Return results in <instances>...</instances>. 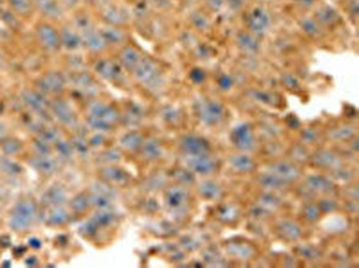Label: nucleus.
Listing matches in <instances>:
<instances>
[{
    "mask_svg": "<svg viewBox=\"0 0 359 268\" xmlns=\"http://www.w3.org/2000/svg\"><path fill=\"white\" fill-rule=\"evenodd\" d=\"M38 216V205L36 200L30 197L20 199L10 211L9 226L15 232H26L35 225Z\"/></svg>",
    "mask_w": 359,
    "mask_h": 268,
    "instance_id": "nucleus-1",
    "label": "nucleus"
},
{
    "mask_svg": "<svg viewBox=\"0 0 359 268\" xmlns=\"http://www.w3.org/2000/svg\"><path fill=\"white\" fill-rule=\"evenodd\" d=\"M66 85V78L58 70H50L37 80V90L44 96H56L61 94Z\"/></svg>",
    "mask_w": 359,
    "mask_h": 268,
    "instance_id": "nucleus-2",
    "label": "nucleus"
},
{
    "mask_svg": "<svg viewBox=\"0 0 359 268\" xmlns=\"http://www.w3.org/2000/svg\"><path fill=\"white\" fill-rule=\"evenodd\" d=\"M36 36L41 46L48 52H55L61 47L59 30L48 22H42L37 26Z\"/></svg>",
    "mask_w": 359,
    "mask_h": 268,
    "instance_id": "nucleus-3",
    "label": "nucleus"
},
{
    "mask_svg": "<svg viewBox=\"0 0 359 268\" xmlns=\"http://www.w3.org/2000/svg\"><path fill=\"white\" fill-rule=\"evenodd\" d=\"M49 112L61 125L73 128L77 123V118L72 107L67 101L62 100L59 96L49 102Z\"/></svg>",
    "mask_w": 359,
    "mask_h": 268,
    "instance_id": "nucleus-4",
    "label": "nucleus"
},
{
    "mask_svg": "<svg viewBox=\"0 0 359 268\" xmlns=\"http://www.w3.org/2000/svg\"><path fill=\"white\" fill-rule=\"evenodd\" d=\"M47 96L35 89H25L21 92V100L37 115H43L49 111V102H48Z\"/></svg>",
    "mask_w": 359,
    "mask_h": 268,
    "instance_id": "nucleus-5",
    "label": "nucleus"
},
{
    "mask_svg": "<svg viewBox=\"0 0 359 268\" xmlns=\"http://www.w3.org/2000/svg\"><path fill=\"white\" fill-rule=\"evenodd\" d=\"M89 115L107 121L109 124L115 123L118 119V113L112 106L107 104L104 101H93L88 107Z\"/></svg>",
    "mask_w": 359,
    "mask_h": 268,
    "instance_id": "nucleus-6",
    "label": "nucleus"
},
{
    "mask_svg": "<svg viewBox=\"0 0 359 268\" xmlns=\"http://www.w3.org/2000/svg\"><path fill=\"white\" fill-rule=\"evenodd\" d=\"M60 34V44L61 47H65L69 51H76L83 45L82 43V36L76 28L70 26H64L59 30Z\"/></svg>",
    "mask_w": 359,
    "mask_h": 268,
    "instance_id": "nucleus-7",
    "label": "nucleus"
},
{
    "mask_svg": "<svg viewBox=\"0 0 359 268\" xmlns=\"http://www.w3.org/2000/svg\"><path fill=\"white\" fill-rule=\"evenodd\" d=\"M27 163L37 173L49 176L56 171V162L52 156H31L27 158Z\"/></svg>",
    "mask_w": 359,
    "mask_h": 268,
    "instance_id": "nucleus-8",
    "label": "nucleus"
},
{
    "mask_svg": "<svg viewBox=\"0 0 359 268\" xmlns=\"http://www.w3.org/2000/svg\"><path fill=\"white\" fill-rule=\"evenodd\" d=\"M81 36H82V43H83V45H86L88 50H90L92 52L103 51L107 45L106 40L104 39V36L101 35V33L95 30L94 28L82 33Z\"/></svg>",
    "mask_w": 359,
    "mask_h": 268,
    "instance_id": "nucleus-9",
    "label": "nucleus"
},
{
    "mask_svg": "<svg viewBox=\"0 0 359 268\" xmlns=\"http://www.w3.org/2000/svg\"><path fill=\"white\" fill-rule=\"evenodd\" d=\"M65 202H66V192L59 185H54L50 188H48L43 197H42V204L45 208L64 205Z\"/></svg>",
    "mask_w": 359,
    "mask_h": 268,
    "instance_id": "nucleus-10",
    "label": "nucleus"
},
{
    "mask_svg": "<svg viewBox=\"0 0 359 268\" xmlns=\"http://www.w3.org/2000/svg\"><path fill=\"white\" fill-rule=\"evenodd\" d=\"M37 7L48 19H59L64 16V9L59 0H35Z\"/></svg>",
    "mask_w": 359,
    "mask_h": 268,
    "instance_id": "nucleus-11",
    "label": "nucleus"
},
{
    "mask_svg": "<svg viewBox=\"0 0 359 268\" xmlns=\"http://www.w3.org/2000/svg\"><path fill=\"white\" fill-rule=\"evenodd\" d=\"M48 214L45 215V224L48 226H52V227H59V226H62L69 221L70 215L69 211L66 210L62 205H59V207H53V208H47Z\"/></svg>",
    "mask_w": 359,
    "mask_h": 268,
    "instance_id": "nucleus-12",
    "label": "nucleus"
},
{
    "mask_svg": "<svg viewBox=\"0 0 359 268\" xmlns=\"http://www.w3.org/2000/svg\"><path fill=\"white\" fill-rule=\"evenodd\" d=\"M95 70L100 77L107 80H115L120 75V67L116 62L111 60H101L95 66Z\"/></svg>",
    "mask_w": 359,
    "mask_h": 268,
    "instance_id": "nucleus-13",
    "label": "nucleus"
},
{
    "mask_svg": "<svg viewBox=\"0 0 359 268\" xmlns=\"http://www.w3.org/2000/svg\"><path fill=\"white\" fill-rule=\"evenodd\" d=\"M0 148H2L4 156L14 157L21 153L22 149H24V143H22V141L16 139V137L8 136L0 142Z\"/></svg>",
    "mask_w": 359,
    "mask_h": 268,
    "instance_id": "nucleus-14",
    "label": "nucleus"
},
{
    "mask_svg": "<svg viewBox=\"0 0 359 268\" xmlns=\"http://www.w3.org/2000/svg\"><path fill=\"white\" fill-rule=\"evenodd\" d=\"M120 61L121 63L123 64V67H126L127 69L133 70L138 64V62L140 61V55L134 47L126 46L124 49L121 50Z\"/></svg>",
    "mask_w": 359,
    "mask_h": 268,
    "instance_id": "nucleus-15",
    "label": "nucleus"
},
{
    "mask_svg": "<svg viewBox=\"0 0 359 268\" xmlns=\"http://www.w3.org/2000/svg\"><path fill=\"white\" fill-rule=\"evenodd\" d=\"M31 147H32L33 154H36V156H52L54 152L53 146L50 145V143H48L47 141L41 139L39 136H37L32 140Z\"/></svg>",
    "mask_w": 359,
    "mask_h": 268,
    "instance_id": "nucleus-16",
    "label": "nucleus"
},
{
    "mask_svg": "<svg viewBox=\"0 0 359 268\" xmlns=\"http://www.w3.org/2000/svg\"><path fill=\"white\" fill-rule=\"evenodd\" d=\"M0 170L9 176H18L22 173L21 166L8 156L0 158Z\"/></svg>",
    "mask_w": 359,
    "mask_h": 268,
    "instance_id": "nucleus-17",
    "label": "nucleus"
},
{
    "mask_svg": "<svg viewBox=\"0 0 359 268\" xmlns=\"http://www.w3.org/2000/svg\"><path fill=\"white\" fill-rule=\"evenodd\" d=\"M11 10L21 16H28L32 13L33 4L31 0H9Z\"/></svg>",
    "mask_w": 359,
    "mask_h": 268,
    "instance_id": "nucleus-18",
    "label": "nucleus"
},
{
    "mask_svg": "<svg viewBox=\"0 0 359 268\" xmlns=\"http://www.w3.org/2000/svg\"><path fill=\"white\" fill-rule=\"evenodd\" d=\"M53 151L58 153L60 159H65V160L70 159L73 154V148L72 146H71V142L64 139L58 140L55 143H54Z\"/></svg>",
    "mask_w": 359,
    "mask_h": 268,
    "instance_id": "nucleus-19",
    "label": "nucleus"
},
{
    "mask_svg": "<svg viewBox=\"0 0 359 268\" xmlns=\"http://www.w3.org/2000/svg\"><path fill=\"white\" fill-rule=\"evenodd\" d=\"M101 35L104 36V39L106 40V43H122L124 40V33L122 29L116 27H110L106 28V29L101 30Z\"/></svg>",
    "mask_w": 359,
    "mask_h": 268,
    "instance_id": "nucleus-20",
    "label": "nucleus"
},
{
    "mask_svg": "<svg viewBox=\"0 0 359 268\" xmlns=\"http://www.w3.org/2000/svg\"><path fill=\"white\" fill-rule=\"evenodd\" d=\"M38 136L44 141H47L50 145H54L58 140H60V132H59V129L55 128V126H43V129L41 130V132L38 134Z\"/></svg>",
    "mask_w": 359,
    "mask_h": 268,
    "instance_id": "nucleus-21",
    "label": "nucleus"
},
{
    "mask_svg": "<svg viewBox=\"0 0 359 268\" xmlns=\"http://www.w3.org/2000/svg\"><path fill=\"white\" fill-rule=\"evenodd\" d=\"M88 207H89L88 197L83 196V194L75 197V198L70 202V208L72 209L75 213H83V211L87 210Z\"/></svg>",
    "mask_w": 359,
    "mask_h": 268,
    "instance_id": "nucleus-22",
    "label": "nucleus"
},
{
    "mask_svg": "<svg viewBox=\"0 0 359 268\" xmlns=\"http://www.w3.org/2000/svg\"><path fill=\"white\" fill-rule=\"evenodd\" d=\"M251 23H252L253 28H256V30H262L268 24V16L263 11H256L252 13Z\"/></svg>",
    "mask_w": 359,
    "mask_h": 268,
    "instance_id": "nucleus-23",
    "label": "nucleus"
},
{
    "mask_svg": "<svg viewBox=\"0 0 359 268\" xmlns=\"http://www.w3.org/2000/svg\"><path fill=\"white\" fill-rule=\"evenodd\" d=\"M2 21L4 22V23L7 24V26L9 28H13V29H15V28L20 24L18 17L15 16V12H14V11L11 9L10 10L3 9V11H2Z\"/></svg>",
    "mask_w": 359,
    "mask_h": 268,
    "instance_id": "nucleus-24",
    "label": "nucleus"
},
{
    "mask_svg": "<svg viewBox=\"0 0 359 268\" xmlns=\"http://www.w3.org/2000/svg\"><path fill=\"white\" fill-rule=\"evenodd\" d=\"M71 146H72L73 151H77L79 154H83L84 152L88 151V143L86 140L82 139V137H75L72 141H71Z\"/></svg>",
    "mask_w": 359,
    "mask_h": 268,
    "instance_id": "nucleus-25",
    "label": "nucleus"
},
{
    "mask_svg": "<svg viewBox=\"0 0 359 268\" xmlns=\"http://www.w3.org/2000/svg\"><path fill=\"white\" fill-rule=\"evenodd\" d=\"M28 245H30L32 249H41L42 248V241L41 239L38 238H31L30 241H28Z\"/></svg>",
    "mask_w": 359,
    "mask_h": 268,
    "instance_id": "nucleus-26",
    "label": "nucleus"
},
{
    "mask_svg": "<svg viewBox=\"0 0 359 268\" xmlns=\"http://www.w3.org/2000/svg\"><path fill=\"white\" fill-rule=\"evenodd\" d=\"M5 137H8V128L3 121H0V142H2Z\"/></svg>",
    "mask_w": 359,
    "mask_h": 268,
    "instance_id": "nucleus-27",
    "label": "nucleus"
},
{
    "mask_svg": "<svg viewBox=\"0 0 359 268\" xmlns=\"http://www.w3.org/2000/svg\"><path fill=\"white\" fill-rule=\"evenodd\" d=\"M61 1L66 2V4H69V5H73L76 1H77V0H61Z\"/></svg>",
    "mask_w": 359,
    "mask_h": 268,
    "instance_id": "nucleus-28",
    "label": "nucleus"
},
{
    "mask_svg": "<svg viewBox=\"0 0 359 268\" xmlns=\"http://www.w3.org/2000/svg\"><path fill=\"white\" fill-rule=\"evenodd\" d=\"M3 66H4V58H3L2 53H0V69L3 68Z\"/></svg>",
    "mask_w": 359,
    "mask_h": 268,
    "instance_id": "nucleus-29",
    "label": "nucleus"
}]
</instances>
